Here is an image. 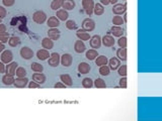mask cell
<instances>
[{"mask_svg":"<svg viewBox=\"0 0 162 121\" xmlns=\"http://www.w3.org/2000/svg\"><path fill=\"white\" fill-rule=\"evenodd\" d=\"M6 32V25L3 23H0V33Z\"/></svg>","mask_w":162,"mask_h":121,"instance_id":"cell-50","label":"cell"},{"mask_svg":"<svg viewBox=\"0 0 162 121\" xmlns=\"http://www.w3.org/2000/svg\"><path fill=\"white\" fill-rule=\"evenodd\" d=\"M117 58L120 61H126L127 60V48L126 47H120L117 51Z\"/></svg>","mask_w":162,"mask_h":121,"instance_id":"cell-25","label":"cell"},{"mask_svg":"<svg viewBox=\"0 0 162 121\" xmlns=\"http://www.w3.org/2000/svg\"><path fill=\"white\" fill-rule=\"evenodd\" d=\"M27 86H29L30 89H38V88L41 87V85L39 84V83H37L34 81H30L29 84H27Z\"/></svg>","mask_w":162,"mask_h":121,"instance_id":"cell-44","label":"cell"},{"mask_svg":"<svg viewBox=\"0 0 162 121\" xmlns=\"http://www.w3.org/2000/svg\"><path fill=\"white\" fill-rule=\"evenodd\" d=\"M118 0H109V4H116Z\"/></svg>","mask_w":162,"mask_h":121,"instance_id":"cell-55","label":"cell"},{"mask_svg":"<svg viewBox=\"0 0 162 121\" xmlns=\"http://www.w3.org/2000/svg\"><path fill=\"white\" fill-rule=\"evenodd\" d=\"M48 64H49L50 67L56 68L59 66L60 64V56L58 53H53L50 55L49 59H48Z\"/></svg>","mask_w":162,"mask_h":121,"instance_id":"cell-3","label":"cell"},{"mask_svg":"<svg viewBox=\"0 0 162 121\" xmlns=\"http://www.w3.org/2000/svg\"><path fill=\"white\" fill-rule=\"evenodd\" d=\"M6 15H7L6 9L3 7V6H0V18H4Z\"/></svg>","mask_w":162,"mask_h":121,"instance_id":"cell-47","label":"cell"},{"mask_svg":"<svg viewBox=\"0 0 162 121\" xmlns=\"http://www.w3.org/2000/svg\"><path fill=\"white\" fill-rule=\"evenodd\" d=\"M66 27L69 29V30H74V29H77V24H76V22L74 21V20H72V19H70V20H66Z\"/></svg>","mask_w":162,"mask_h":121,"instance_id":"cell-38","label":"cell"},{"mask_svg":"<svg viewBox=\"0 0 162 121\" xmlns=\"http://www.w3.org/2000/svg\"><path fill=\"white\" fill-rule=\"evenodd\" d=\"M89 43H90V47L91 48H93V50H97L101 47V36H98V34H95V36H91L90 39H89Z\"/></svg>","mask_w":162,"mask_h":121,"instance_id":"cell-6","label":"cell"},{"mask_svg":"<svg viewBox=\"0 0 162 121\" xmlns=\"http://www.w3.org/2000/svg\"><path fill=\"white\" fill-rule=\"evenodd\" d=\"M127 78L126 77H121L120 82H119V86L121 88H127Z\"/></svg>","mask_w":162,"mask_h":121,"instance_id":"cell-43","label":"cell"},{"mask_svg":"<svg viewBox=\"0 0 162 121\" xmlns=\"http://www.w3.org/2000/svg\"><path fill=\"white\" fill-rule=\"evenodd\" d=\"M29 84V79L23 77V78H16L14 80L13 85L15 86L16 88H25Z\"/></svg>","mask_w":162,"mask_h":121,"instance_id":"cell-12","label":"cell"},{"mask_svg":"<svg viewBox=\"0 0 162 121\" xmlns=\"http://www.w3.org/2000/svg\"><path fill=\"white\" fill-rule=\"evenodd\" d=\"M95 28V22L91 18H85L82 21V29L86 30V32H92Z\"/></svg>","mask_w":162,"mask_h":121,"instance_id":"cell-4","label":"cell"},{"mask_svg":"<svg viewBox=\"0 0 162 121\" xmlns=\"http://www.w3.org/2000/svg\"><path fill=\"white\" fill-rule=\"evenodd\" d=\"M93 86L96 88H105L106 87V84L105 82L102 80L101 78H97L95 81H93Z\"/></svg>","mask_w":162,"mask_h":121,"instance_id":"cell-36","label":"cell"},{"mask_svg":"<svg viewBox=\"0 0 162 121\" xmlns=\"http://www.w3.org/2000/svg\"><path fill=\"white\" fill-rule=\"evenodd\" d=\"M127 11V4L126 3H116L113 7V12L115 13L116 15H122Z\"/></svg>","mask_w":162,"mask_h":121,"instance_id":"cell-7","label":"cell"},{"mask_svg":"<svg viewBox=\"0 0 162 121\" xmlns=\"http://www.w3.org/2000/svg\"><path fill=\"white\" fill-rule=\"evenodd\" d=\"M56 17L60 21H65V20L68 19L69 14H68V11L65 9H59L56 11Z\"/></svg>","mask_w":162,"mask_h":121,"instance_id":"cell-18","label":"cell"},{"mask_svg":"<svg viewBox=\"0 0 162 121\" xmlns=\"http://www.w3.org/2000/svg\"><path fill=\"white\" fill-rule=\"evenodd\" d=\"M42 47L45 50H51L54 47V40H52L49 37H45V39L42 40Z\"/></svg>","mask_w":162,"mask_h":121,"instance_id":"cell-24","label":"cell"},{"mask_svg":"<svg viewBox=\"0 0 162 121\" xmlns=\"http://www.w3.org/2000/svg\"><path fill=\"white\" fill-rule=\"evenodd\" d=\"M3 73H5V65L4 63L0 62V74H3Z\"/></svg>","mask_w":162,"mask_h":121,"instance_id":"cell-48","label":"cell"},{"mask_svg":"<svg viewBox=\"0 0 162 121\" xmlns=\"http://www.w3.org/2000/svg\"><path fill=\"white\" fill-rule=\"evenodd\" d=\"M90 65L87 64V63H85V62H82V63H80L78 65V72L80 73V74H88L89 71H90Z\"/></svg>","mask_w":162,"mask_h":121,"instance_id":"cell-17","label":"cell"},{"mask_svg":"<svg viewBox=\"0 0 162 121\" xmlns=\"http://www.w3.org/2000/svg\"><path fill=\"white\" fill-rule=\"evenodd\" d=\"M108 63H109V70H113V71L118 70V68L121 66V61L119 60L118 58H112Z\"/></svg>","mask_w":162,"mask_h":121,"instance_id":"cell-16","label":"cell"},{"mask_svg":"<svg viewBox=\"0 0 162 121\" xmlns=\"http://www.w3.org/2000/svg\"><path fill=\"white\" fill-rule=\"evenodd\" d=\"M2 3L6 7H10L15 3V0H2Z\"/></svg>","mask_w":162,"mask_h":121,"instance_id":"cell-45","label":"cell"},{"mask_svg":"<svg viewBox=\"0 0 162 121\" xmlns=\"http://www.w3.org/2000/svg\"><path fill=\"white\" fill-rule=\"evenodd\" d=\"M101 4L103 6H106L109 4V0H101Z\"/></svg>","mask_w":162,"mask_h":121,"instance_id":"cell-52","label":"cell"},{"mask_svg":"<svg viewBox=\"0 0 162 121\" xmlns=\"http://www.w3.org/2000/svg\"><path fill=\"white\" fill-rule=\"evenodd\" d=\"M76 36L82 41L89 40V39H90V36H89L88 32H86V30H84V29H78L76 32Z\"/></svg>","mask_w":162,"mask_h":121,"instance_id":"cell-20","label":"cell"},{"mask_svg":"<svg viewBox=\"0 0 162 121\" xmlns=\"http://www.w3.org/2000/svg\"><path fill=\"white\" fill-rule=\"evenodd\" d=\"M47 24L50 28H57L60 25V20L57 18L56 16H51L49 19L47 20Z\"/></svg>","mask_w":162,"mask_h":121,"instance_id":"cell-15","label":"cell"},{"mask_svg":"<svg viewBox=\"0 0 162 121\" xmlns=\"http://www.w3.org/2000/svg\"><path fill=\"white\" fill-rule=\"evenodd\" d=\"M4 48H5V47H4V43H0V53H2V51H4Z\"/></svg>","mask_w":162,"mask_h":121,"instance_id":"cell-53","label":"cell"},{"mask_svg":"<svg viewBox=\"0 0 162 121\" xmlns=\"http://www.w3.org/2000/svg\"><path fill=\"white\" fill-rule=\"evenodd\" d=\"M14 77L11 75H4L2 77V83L6 86H10V85H13V83H14Z\"/></svg>","mask_w":162,"mask_h":121,"instance_id":"cell-28","label":"cell"},{"mask_svg":"<svg viewBox=\"0 0 162 121\" xmlns=\"http://www.w3.org/2000/svg\"><path fill=\"white\" fill-rule=\"evenodd\" d=\"M109 72H111V70H109V68L106 65L99 67V74H101V76H109Z\"/></svg>","mask_w":162,"mask_h":121,"instance_id":"cell-40","label":"cell"},{"mask_svg":"<svg viewBox=\"0 0 162 121\" xmlns=\"http://www.w3.org/2000/svg\"><path fill=\"white\" fill-rule=\"evenodd\" d=\"M8 43H9V46L12 47H17L20 43V39L19 37H17V36H11V37H9Z\"/></svg>","mask_w":162,"mask_h":121,"instance_id":"cell-32","label":"cell"},{"mask_svg":"<svg viewBox=\"0 0 162 121\" xmlns=\"http://www.w3.org/2000/svg\"><path fill=\"white\" fill-rule=\"evenodd\" d=\"M26 74H27L26 70L25 68H22V67L17 68L16 71H15V75H16L17 78H23V77H26Z\"/></svg>","mask_w":162,"mask_h":121,"instance_id":"cell-35","label":"cell"},{"mask_svg":"<svg viewBox=\"0 0 162 121\" xmlns=\"http://www.w3.org/2000/svg\"><path fill=\"white\" fill-rule=\"evenodd\" d=\"M75 7V1L74 0H64L63 1V5H62V8L65 10H72Z\"/></svg>","mask_w":162,"mask_h":121,"instance_id":"cell-27","label":"cell"},{"mask_svg":"<svg viewBox=\"0 0 162 121\" xmlns=\"http://www.w3.org/2000/svg\"><path fill=\"white\" fill-rule=\"evenodd\" d=\"M86 50V47H85V43L84 41H82L80 40H78L75 41L74 43V51H76L77 54H82L83 51H85Z\"/></svg>","mask_w":162,"mask_h":121,"instance_id":"cell-14","label":"cell"},{"mask_svg":"<svg viewBox=\"0 0 162 121\" xmlns=\"http://www.w3.org/2000/svg\"><path fill=\"white\" fill-rule=\"evenodd\" d=\"M20 57L22 59H25V60H30L33 57H34V51L30 47H23L20 48Z\"/></svg>","mask_w":162,"mask_h":121,"instance_id":"cell-5","label":"cell"},{"mask_svg":"<svg viewBox=\"0 0 162 121\" xmlns=\"http://www.w3.org/2000/svg\"><path fill=\"white\" fill-rule=\"evenodd\" d=\"M118 74L121 77H126L127 74H128V67H127L126 65L120 66L118 68Z\"/></svg>","mask_w":162,"mask_h":121,"instance_id":"cell-33","label":"cell"},{"mask_svg":"<svg viewBox=\"0 0 162 121\" xmlns=\"http://www.w3.org/2000/svg\"><path fill=\"white\" fill-rule=\"evenodd\" d=\"M2 22V18H0V23H1Z\"/></svg>","mask_w":162,"mask_h":121,"instance_id":"cell-56","label":"cell"},{"mask_svg":"<svg viewBox=\"0 0 162 121\" xmlns=\"http://www.w3.org/2000/svg\"><path fill=\"white\" fill-rule=\"evenodd\" d=\"M109 32H111L113 37H121V36H123V34H124V30L123 28L121 26H118V25H113L111 30H109Z\"/></svg>","mask_w":162,"mask_h":121,"instance_id":"cell-21","label":"cell"},{"mask_svg":"<svg viewBox=\"0 0 162 121\" xmlns=\"http://www.w3.org/2000/svg\"><path fill=\"white\" fill-rule=\"evenodd\" d=\"M9 33L8 32H3V33H0V43H8V40H9Z\"/></svg>","mask_w":162,"mask_h":121,"instance_id":"cell-41","label":"cell"},{"mask_svg":"<svg viewBox=\"0 0 162 121\" xmlns=\"http://www.w3.org/2000/svg\"><path fill=\"white\" fill-rule=\"evenodd\" d=\"M63 1L64 0H53L51 3V8L57 11L60 8H62V5H63Z\"/></svg>","mask_w":162,"mask_h":121,"instance_id":"cell-31","label":"cell"},{"mask_svg":"<svg viewBox=\"0 0 162 121\" xmlns=\"http://www.w3.org/2000/svg\"><path fill=\"white\" fill-rule=\"evenodd\" d=\"M93 13L95 15L101 16L105 13V8H103V5H101V3H96L94 4V8H93Z\"/></svg>","mask_w":162,"mask_h":121,"instance_id":"cell-30","label":"cell"},{"mask_svg":"<svg viewBox=\"0 0 162 121\" xmlns=\"http://www.w3.org/2000/svg\"><path fill=\"white\" fill-rule=\"evenodd\" d=\"M127 17H128V15H127V13L125 12V13H124V22H127Z\"/></svg>","mask_w":162,"mask_h":121,"instance_id":"cell-54","label":"cell"},{"mask_svg":"<svg viewBox=\"0 0 162 121\" xmlns=\"http://www.w3.org/2000/svg\"><path fill=\"white\" fill-rule=\"evenodd\" d=\"M65 87H66V85L63 84L62 82H58L55 84V88H65Z\"/></svg>","mask_w":162,"mask_h":121,"instance_id":"cell-49","label":"cell"},{"mask_svg":"<svg viewBox=\"0 0 162 121\" xmlns=\"http://www.w3.org/2000/svg\"><path fill=\"white\" fill-rule=\"evenodd\" d=\"M33 19L38 24H43L47 20V15L42 10H38L33 14Z\"/></svg>","mask_w":162,"mask_h":121,"instance_id":"cell-2","label":"cell"},{"mask_svg":"<svg viewBox=\"0 0 162 121\" xmlns=\"http://www.w3.org/2000/svg\"><path fill=\"white\" fill-rule=\"evenodd\" d=\"M123 1H127V0H123Z\"/></svg>","mask_w":162,"mask_h":121,"instance_id":"cell-57","label":"cell"},{"mask_svg":"<svg viewBox=\"0 0 162 121\" xmlns=\"http://www.w3.org/2000/svg\"><path fill=\"white\" fill-rule=\"evenodd\" d=\"M82 7H83V11L88 16H91L93 13L94 8V1L93 0H82Z\"/></svg>","mask_w":162,"mask_h":121,"instance_id":"cell-1","label":"cell"},{"mask_svg":"<svg viewBox=\"0 0 162 121\" xmlns=\"http://www.w3.org/2000/svg\"><path fill=\"white\" fill-rule=\"evenodd\" d=\"M33 80L34 82L39 83L40 85H42L46 82V76H45L43 73H34L33 75Z\"/></svg>","mask_w":162,"mask_h":121,"instance_id":"cell-22","label":"cell"},{"mask_svg":"<svg viewBox=\"0 0 162 121\" xmlns=\"http://www.w3.org/2000/svg\"><path fill=\"white\" fill-rule=\"evenodd\" d=\"M95 64L96 66H98V67H101V66H105V65H108V58L105 56H97V58L95 59Z\"/></svg>","mask_w":162,"mask_h":121,"instance_id":"cell-29","label":"cell"},{"mask_svg":"<svg viewBox=\"0 0 162 121\" xmlns=\"http://www.w3.org/2000/svg\"><path fill=\"white\" fill-rule=\"evenodd\" d=\"M60 80L61 82L65 84L66 86H69V87H71L72 85H73V80H72L71 76L68 75V74H63L60 76Z\"/></svg>","mask_w":162,"mask_h":121,"instance_id":"cell-23","label":"cell"},{"mask_svg":"<svg viewBox=\"0 0 162 121\" xmlns=\"http://www.w3.org/2000/svg\"><path fill=\"white\" fill-rule=\"evenodd\" d=\"M82 86L84 88H92L93 87V81L90 78H84L82 80Z\"/></svg>","mask_w":162,"mask_h":121,"instance_id":"cell-37","label":"cell"},{"mask_svg":"<svg viewBox=\"0 0 162 121\" xmlns=\"http://www.w3.org/2000/svg\"><path fill=\"white\" fill-rule=\"evenodd\" d=\"M98 54H97V51L96 50H93V48H91V50H88L87 51H86L85 54V57L87 60L89 61H94L96 58H97Z\"/></svg>","mask_w":162,"mask_h":121,"instance_id":"cell-26","label":"cell"},{"mask_svg":"<svg viewBox=\"0 0 162 121\" xmlns=\"http://www.w3.org/2000/svg\"><path fill=\"white\" fill-rule=\"evenodd\" d=\"M13 55L11 53V51L9 50H4L1 53V62L4 64H9L10 62H12Z\"/></svg>","mask_w":162,"mask_h":121,"instance_id":"cell-10","label":"cell"},{"mask_svg":"<svg viewBox=\"0 0 162 121\" xmlns=\"http://www.w3.org/2000/svg\"><path fill=\"white\" fill-rule=\"evenodd\" d=\"M72 62H73V58H72L70 54H64L63 56L60 57V63L65 68L70 67L72 65Z\"/></svg>","mask_w":162,"mask_h":121,"instance_id":"cell-8","label":"cell"},{"mask_svg":"<svg viewBox=\"0 0 162 121\" xmlns=\"http://www.w3.org/2000/svg\"><path fill=\"white\" fill-rule=\"evenodd\" d=\"M118 44L120 47H127V37L125 36H121L118 40Z\"/></svg>","mask_w":162,"mask_h":121,"instance_id":"cell-42","label":"cell"},{"mask_svg":"<svg viewBox=\"0 0 162 121\" xmlns=\"http://www.w3.org/2000/svg\"><path fill=\"white\" fill-rule=\"evenodd\" d=\"M113 23L115 24V25L121 26L122 24H124V19H123V17L121 16V15H116V16H113Z\"/></svg>","mask_w":162,"mask_h":121,"instance_id":"cell-39","label":"cell"},{"mask_svg":"<svg viewBox=\"0 0 162 121\" xmlns=\"http://www.w3.org/2000/svg\"><path fill=\"white\" fill-rule=\"evenodd\" d=\"M18 29L20 30V32H29V29H27V26H26V23H20L19 24V26H18Z\"/></svg>","mask_w":162,"mask_h":121,"instance_id":"cell-46","label":"cell"},{"mask_svg":"<svg viewBox=\"0 0 162 121\" xmlns=\"http://www.w3.org/2000/svg\"><path fill=\"white\" fill-rule=\"evenodd\" d=\"M50 57V54H49V51L48 50H45V48H42V50H39L37 53V58L39 59L40 61H46L48 60Z\"/></svg>","mask_w":162,"mask_h":121,"instance_id":"cell-19","label":"cell"},{"mask_svg":"<svg viewBox=\"0 0 162 121\" xmlns=\"http://www.w3.org/2000/svg\"><path fill=\"white\" fill-rule=\"evenodd\" d=\"M16 69H17V63H16V62H10L9 64L6 65V67H5V73H6L7 75L14 76V75H15Z\"/></svg>","mask_w":162,"mask_h":121,"instance_id":"cell-11","label":"cell"},{"mask_svg":"<svg viewBox=\"0 0 162 121\" xmlns=\"http://www.w3.org/2000/svg\"><path fill=\"white\" fill-rule=\"evenodd\" d=\"M16 23H19V20H18V17H13L11 22H10V24L11 25H16Z\"/></svg>","mask_w":162,"mask_h":121,"instance_id":"cell-51","label":"cell"},{"mask_svg":"<svg viewBox=\"0 0 162 121\" xmlns=\"http://www.w3.org/2000/svg\"><path fill=\"white\" fill-rule=\"evenodd\" d=\"M30 69H32L34 73H42L44 70V67L39 63H33L30 65Z\"/></svg>","mask_w":162,"mask_h":121,"instance_id":"cell-34","label":"cell"},{"mask_svg":"<svg viewBox=\"0 0 162 121\" xmlns=\"http://www.w3.org/2000/svg\"><path fill=\"white\" fill-rule=\"evenodd\" d=\"M101 43L105 47H112L115 46L116 40H115V39H113V36H112L111 34H106V36L101 37Z\"/></svg>","mask_w":162,"mask_h":121,"instance_id":"cell-9","label":"cell"},{"mask_svg":"<svg viewBox=\"0 0 162 121\" xmlns=\"http://www.w3.org/2000/svg\"><path fill=\"white\" fill-rule=\"evenodd\" d=\"M61 32L58 28H50L48 30V37L52 40H57L60 39Z\"/></svg>","mask_w":162,"mask_h":121,"instance_id":"cell-13","label":"cell"}]
</instances>
